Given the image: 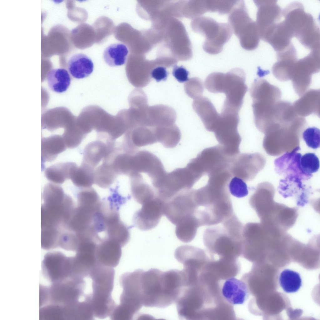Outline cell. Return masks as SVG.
Listing matches in <instances>:
<instances>
[{
    "mask_svg": "<svg viewBox=\"0 0 320 320\" xmlns=\"http://www.w3.org/2000/svg\"><path fill=\"white\" fill-rule=\"evenodd\" d=\"M192 107L206 130L213 132L220 115L211 101L208 98L201 96L194 99Z\"/></svg>",
    "mask_w": 320,
    "mask_h": 320,
    "instance_id": "cb8c5ba5",
    "label": "cell"
},
{
    "mask_svg": "<svg viewBox=\"0 0 320 320\" xmlns=\"http://www.w3.org/2000/svg\"><path fill=\"white\" fill-rule=\"evenodd\" d=\"M169 75L166 68L162 66H158L154 68L150 73L151 77L157 82L165 81Z\"/></svg>",
    "mask_w": 320,
    "mask_h": 320,
    "instance_id": "b9f144b4",
    "label": "cell"
},
{
    "mask_svg": "<svg viewBox=\"0 0 320 320\" xmlns=\"http://www.w3.org/2000/svg\"><path fill=\"white\" fill-rule=\"evenodd\" d=\"M231 158L220 145H217L204 149L187 165L203 176L228 169Z\"/></svg>",
    "mask_w": 320,
    "mask_h": 320,
    "instance_id": "4fadbf2b",
    "label": "cell"
},
{
    "mask_svg": "<svg viewBox=\"0 0 320 320\" xmlns=\"http://www.w3.org/2000/svg\"><path fill=\"white\" fill-rule=\"evenodd\" d=\"M220 115L213 132L226 154L232 157L240 152L241 138L237 130L240 120L238 113L221 111Z\"/></svg>",
    "mask_w": 320,
    "mask_h": 320,
    "instance_id": "9c48e42d",
    "label": "cell"
},
{
    "mask_svg": "<svg viewBox=\"0 0 320 320\" xmlns=\"http://www.w3.org/2000/svg\"><path fill=\"white\" fill-rule=\"evenodd\" d=\"M250 91L253 103L260 105L275 103L280 100L282 95L278 87L264 79H256Z\"/></svg>",
    "mask_w": 320,
    "mask_h": 320,
    "instance_id": "d6986e66",
    "label": "cell"
},
{
    "mask_svg": "<svg viewBox=\"0 0 320 320\" xmlns=\"http://www.w3.org/2000/svg\"><path fill=\"white\" fill-rule=\"evenodd\" d=\"M258 8L256 22L260 38L272 27L277 23L282 15L275 1H254Z\"/></svg>",
    "mask_w": 320,
    "mask_h": 320,
    "instance_id": "ac0fdd59",
    "label": "cell"
},
{
    "mask_svg": "<svg viewBox=\"0 0 320 320\" xmlns=\"http://www.w3.org/2000/svg\"><path fill=\"white\" fill-rule=\"evenodd\" d=\"M303 138L307 146L313 149L319 148L320 145V131L315 127L309 128L302 134Z\"/></svg>",
    "mask_w": 320,
    "mask_h": 320,
    "instance_id": "ab89813d",
    "label": "cell"
},
{
    "mask_svg": "<svg viewBox=\"0 0 320 320\" xmlns=\"http://www.w3.org/2000/svg\"><path fill=\"white\" fill-rule=\"evenodd\" d=\"M129 176L132 195L138 203L142 205L157 196L154 188L146 182L141 173H133Z\"/></svg>",
    "mask_w": 320,
    "mask_h": 320,
    "instance_id": "484cf974",
    "label": "cell"
},
{
    "mask_svg": "<svg viewBox=\"0 0 320 320\" xmlns=\"http://www.w3.org/2000/svg\"><path fill=\"white\" fill-rule=\"evenodd\" d=\"M105 232L104 238L116 242L122 247L128 242L130 238V228L120 219L108 226Z\"/></svg>",
    "mask_w": 320,
    "mask_h": 320,
    "instance_id": "d6a6232c",
    "label": "cell"
},
{
    "mask_svg": "<svg viewBox=\"0 0 320 320\" xmlns=\"http://www.w3.org/2000/svg\"><path fill=\"white\" fill-rule=\"evenodd\" d=\"M228 20L242 48L251 50L257 47L260 38L258 28L256 22L250 17L244 1H237Z\"/></svg>",
    "mask_w": 320,
    "mask_h": 320,
    "instance_id": "ba28073f",
    "label": "cell"
},
{
    "mask_svg": "<svg viewBox=\"0 0 320 320\" xmlns=\"http://www.w3.org/2000/svg\"><path fill=\"white\" fill-rule=\"evenodd\" d=\"M172 74L178 81L183 83L189 80V72L183 66L175 65L173 67Z\"/></svg>",
    "mask_w": 320,
    "mask_h": 320,
    "instance_id": "60d3db41",
    "label": "cell"
},
{
    "mask_svg": "<svg viewBox=\"0 0 320 320\" xmlns=\"http://www.w3.org/2000/svg\"><path fill=\"white\" fill-rule=\"evenodd\" d=\"M142 205L133 215L134 226L142 231L150 230L157 225L164 215L165 202L157 196Z\"/></svg>",
    "mask_w": 320,
    "mask_h": 320,
    "instance_id": "2e32d148",
    "label": "cell"
},
{
    "mask_svg": "<svg viewBox=\"0 0 320 320\" xmlns=\"http://www.w3.org/2000/svg\"><path fill=\"white\" fill-rule=\"evenodd\" d=\"M201 178L187 166L166 172L156 190L157 194L163 201H166L181 191L191 189Z\"/></svg>",
    "mask_w": 320,
    "mask_h": 320,
    "instance_id": "7c38bea8",
    "label": "cell"
},
{
    "mask_svg": "<svg viewBox=\"0 0 320 320\" xmlns=\"http://www.w3.org/2000/svg\"><path fill=\"white\" fill-rule=\"evenodd\" d=\"M255 156L242 153L231 158L228 170L232 176L244 181L251 179L255 173Z\"/></svg>",
    "mask_w": 320,
    "mask_h": 320,
    "instance_id": "44dd1931",
    "label": "cell"
},
{
    "mask_svg": "<svg viewBox=\"0 0 320 320\" xmlns=\"http://www.w3.org/2000/svg\"><path fill=\"white\" fill-rule=\"evenodd\" d=\"M319 89H311L304 93L292 104L298 116L305 117L312 113L320 116Z\"/></svg>",
    "mask_w": 320,
    "mask_h": 320,
    "instance_id": "d4e9b609",
    "label": "cell"
},
{
    "mask_svg": "<svg viewBox=\"0 0 320 320\" xmlns=\"http://www.w3.org/2000/svg\"><path fill=\"white\" fill-rule=\"evenodd\" d=\"M319 70V61L310 53L302 58L295 60L291 80L297 95L301 97L307 92L311 83L312 74Z\"/></svg>",
    "mask_w": 320,
    "mask_h": 320,
    "instance_id": "9a60e30c",
    "label": "cell"
},
{
    "mask_svg": "<svg viewBox=\"0 0 320 320\" xmlns=\"http://www.w3.org/2000/svg\"><path fill=\"white\" fill-rule=\"evenodd\" d=\"M175 233L178 239L184 242H191L195 238L198 228L200 226L194 215L185 218L176 225Z\"/></svg>",
    "mask_w": 320,
    "mask_h": 320,
    "instance_id": "f546056e",
    "label": "cell"
},
{
    "mask_svg": "<svg viewBox=\"0 0 320 320\" xmlns=\"http://www.w3.org/2000/svg\"><path fill=\"white\" fill-rule=\"evenodd\" d=\"M94 168L82 162L70 179L74 185L81 189L91 187L94 183Z\"/></svg>",
    "mask_w": 320,
    "mask_h": 320,
    "instance_id": "e575fe53",
    "label": "cell"
},
{
    "mask_svg": "<svg viewBox=\"0 0 320 320\" xmlns=\"http://www.w3.org/2000/svg\"><path fill=\"white\" fill-rule=\"evenodd\" d=\"M194 198L196 213L202 226L220 223L234 213L227 188L207 183L194 190Z\"/></svg>",
    "mask_w": 320,
    "mask_h": 320,
    "instance_id": "3957f363",
    "label": "cell"
},
{
    "mask_svg": "<svg viewBox=\"0 0 320 320\" xmlns=\"http://www.w3.org/2000/svg\"><path fill=\"white\" fill-rule=\"evenodd\" d=\"M46 78L50 88L53 91L61 93L66 91L71 83L68 71L63 68H56L48 72Z\"/></svg>",
    "mask_w": 320,
    "mask_h": 320,
    "instance_id": "1f68e13d",
    "label": "cell"
},
{
    "mask_svg": "<svg viewBox=\"0 0 320 320\" xmlns=\"http://www.w3.org/2000/svg\"><path fill=\"white\" fill-rule=\"evenodd\" d=\"M67 148L63 137L54 135L41 140V160L43 162L55 160L58 155Z\"/></svg>",
    "mask_w": 320,
    "mask_h": 320,
    "instance_id": "83f0119b",
    "label": "cell"
},
{
    "mask_svg": "<svg viewBox=\"0 0 320 320\" xmlns=\"http://www.w3.org/2000/svg\"><path fill=\"white\" fill-rule=\"evenodd\" d=\"M230 193L237 198H243L248 194V190L246 184L241 179L234 177L231 179L228 184Z\"/></svg>",
    "mask_w": 320,
    "mask_h": 320,
    "instance_id": "74e56055",
    "label": "cell"
},
{
    "mask_svg": "<svg viewBox=\"0 0 320 320\" xmlns=\"http://www.w3.org/2000/svg\"><path fill=\"white\" fill-rule=\"evenodd\" d=\"M67 66L70 74L74 78L78 79L89 76L93 72L94 68L91 58L82 53L72 56L68 61Z\"/></svg>",
    "mask_w": 320,
    "mask_h": 320,
    "instance_id": "4316f807",
    "label": "cell"
},
{
    "mask_svg": "<svg viewBox=\"0 0 320 320\" xmlns=\"http://www.w3.org/2000/svg\"><path fill=\"white\" fill-rule=\"evenodd\" d=\"M193 191L191 189L181 191L165 202L164 214L173 224L176 225L184 218L196 214Z\"/></svg>",
    "mask_w": 320,
    "mask_h": 320,
    "instance_id": "5bb4252c",
    "label": "cell"
},
{
    "mask_svg": "<svg viewBox=\"0 0 320 320\" xmlns=\"http://www.w3.org/2000/svg\"><path fill=\"white\" fill-rule=\"evenodd\" d=\"M74 162L59 163L47 168L45 171L46 178L52 182L62 184L67 179H70L77 168Z\"/></svg>",
    "mask_w": 320,
    "mask_h": 320,
    "instance_id": "f1b7e54d",
    "label": "cell"
},
{
    "mask_svg": "<svg viewBox=\"0 0 320 320\" xmlns=\"http://www.w3.org/2000/svg\"><path fill=\"white\" fill-rule=\"evenodd\" d=\"M245 80V73L240 68L233 69L226 74L222 73L217 93L226 95L223 108L239 112L248 90Z\"/></svg>",
    "mask_w": 320,
    "mask_h": 320,
    "instance_id": "8fae6325",
    "label": "cell"
},
{
    "mask_svg": "<svg viewBox=\"0 0 320 320\" xmlns=\"http://www.w3.org/2000/svg\"><path fill=\"white\" fill-rule=\"evenodd\" d=\"M115 271L113 268L97 264L91 270V305L94 317L104 319L109 317L115 306L112 297Z\"/></svg>",
    "mask_w": 320,
    "mask_h": 320,
    "instance_id": "5b68a950",
    "label": "cell"
},
{
    "mask_svg": "<svg viewBox=\"0 0 320 320\" xmlns=\"http://www.w3.org/2000/svg\"><path fill=\"white\" fill-rule=\"evenodd\" d=\"M118 175L111 164L103 161L94 170V183L101 188H107L114 182Z\"/></svg>",
    "mask_w": 320,
    "mask_h": 320,
    "instance_id": "836d02e7",
    "label": "cell"
},
{
    "mask_svg": "<svg viewBox=\"0 0 320 320\" xmlns=\"http://www.w3.org/2000/svg\"><path fill=\"white\" fill-rule=\"evenodd\" d=\"M122 247L109 239H102L97 244L95 257L97 263L114 268L119 263L122 254Z\"/></svg>",
    "mask_w": 320,
    "mask_h": 320,
    "instance_id": "ffe728a7",
    "label": "cell"
},
{
    "mask_svg": "<svg viewBox=\"0 0 320 320\" xmlns=\"http://www.w3.org/2000/svg\"><path fill=\"white\" fill-rule=\"evenodd\" d=\"M210 226L203 234L204 245L210 255L220 259H236L241 254L243 225L239 219L231 217Z\"/></svg>",
    "mask_w": 320,
    "mask_h": 320,
    "instance_id": "7a4b0ae2",
    "label": "cell"
},
{
    "mask_svg": "<svg viewBox=\"0 0 320 320\" xmlns=\"http://www.w3.org/2000/svg\"><path fill=\"white\" fill-rule=\"evenodd\" d=\"M185 88L187 94L194 99L202 96L204 91L202 81L196 77L189 79L185 85Z\"/></svg>",
    "mask_w": 320,
    "mask_h": 320,
    "instance_id": "f35d334b",
    "label": "cell"
},
{
    "mask_svg": "<svg viewBox=\"0 0 320 320\" xmlns=\"http://www.w3.org/2000/svg\"><path fill=\"white\" fill-rule=\"evenodd\" d=\"M279 282L283 290L288 293L297 292L302 285L300 274L289 269H286L281 272L279 277Z\"/></svg>",
    "mask_w": 320,
    "mask_h": 320,
    "instance_id": "d590c367",
    "label": "cell"
},
{
    "mask_svg": "<svg viewBox=\"0 0 320 320\" xmlns=\"http://www.w3.org/2000/svg\"><path fill=\"white\" fill-rule=\"evenodd\" d=\"M274 197L273 192L258 189L250 197L249 203L261 222L287 231L296 222L297 209L276 202Z\"/></svg>",
    "mask_w": 320,
    "mask_h": 320,
    "instance_id": "277c9868",
    "label": "cell"
},
{
    "mask_svg": "<svg viewBox=\"0 0 320 320\" xmlns=\"http://www.w3.org/2000/svg\"><path fill=\"white\" fill-rule=\"evenodd\" d=\"M143 270L138 269L123 273L119 282L123 288L120 303L116 305L111 314L114 320H132L143 306L141 277Z\"/></svg>",
    "mask_w": 320,
    "mask_h": 320,
    "instance_id": "8992f818",
    "label": "cell"
},
{
    "mask_svg": "<svg viewBox=\"0 0 320 320\" xmlns=\"http://www.w3.org/2000/svg\"><path fill=\"white\" fill-rule=\"evenodd\" d=\"M114 141L108 140L105 143L100 140L89 142L85 147L82 163L94 169L115 147Z\"/></svg>",
    "mask_w": 320,
    "mask_h": 320,
    "instance_id": "7402d4cb",
    "label": "cell"
},
{
    "mask_svg": "<svg viewBox=\"0 0 320 320\" xmlns=\"http://www.w3.org/2000/svg\"><path fill=\"white\" fill-rule=\"evenodd\" d=\"M42 263L43 272L52 283L63 281L71 276L70 257H67L62 253L54 252L47 253Z\"/></svg>",
    "mask_w": 320,
    "mask_h": 320,
    "instance_id": "e0dca14e",
    "label": "cell"
},
{
    "mask_svg": "<svg viewBox=\"0 0 320 320\" xmlns=\"http://www.w3.org/2000/svg\"><path fill=\"white\" fill-rule=\"evenodd\" d=\"M127 47L121 43L111 44L104 50L103 57L105 63L110 67L124 64L128 53Z\"/></svg>",
    "mask_w": 320,
    "mask_h": 320,
    "instance_id": "4dcf8cb0",
    "label": "cell"
},
{
    "mask_svg": "<svg viewBox=\"0 0 320 320\" xmlns=\"http://www.w3.org/2000/svg\"><path fill=\"white\" fill-rule=\"evenodd\" d=\"M141 283L143 306L148 307L165 308L175 302L184 287L181 271L175 269L143 270Z\"/></svg>",
    "mask_w": 320,
    "mask_h": 320,
    "instance_id": "6da1fadb",
    "label": "cell"
},
{
    "mask_svg": "<svg viewBox=\"0 0 320 320\" xmlns=\"http://www.w3.org/2000/svg\"><path fill=\"white\" fill-rule=\"evenodd\" d=\"M284 21L293 36L304 46L310 45L319 38V31L312 16L304 11L301 3H292L282 11Z\"/></svg>",
    "mask_w": 320,
    "mask_h": 320,
    "instance_id": "52a82bcc",
    "label": "cell"
},
{
    "mask_svg": "<svg viewBox=\"0 0 320 320\" xmlns=\"http://www.w3.org/2000/svg\"><path fill=\"white\" fill-rule=\"evenodd\" d=\"M300 164L302 172L311 178L312 173L317 172L319 168V161L315 154L307 153L302 156Z\"/></svg>",
    "mask_w": 320,
    "mask_h": 320,
    "instance_id": "8d00e7d4",
    "label": "cell"
},
{
    "mask_svg": "<svg viewBox=\"0 0 320 320\" xmlns=\"http://www.w3.org/2000/svg\"><path fill=\"white\" fill-rule=\"evenodd\" d=\"M221 294L229 304L234 305L243 304L247 299L249 290L243 281L234 277L227 279L223 283Z\"/></svg>",
    "mask_w": 320,
    "mask_h": 320,
    "instance_id": "603a6c76",
    "label": "cell"
},
{
    "mask_svg": "<svg viewBox=\"0 0 320 320\" xmlns=\"http://www.w3.org/2000/svg\"><path fill=\"white\" fill-rule=\"evenodd\" d=\"M196 22V30L205 38L203 45L204 50L211 54L220 52L232 34L229 24L219 23L211 18L201 16Z\"/></svg>",
    "mask_w": 320,
    "mask_h": 320,
    "instance_id": "30bf717a",
    "label": "cell"
}]
</instances>
